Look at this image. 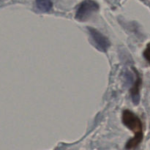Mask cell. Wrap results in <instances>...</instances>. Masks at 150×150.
<instances>
[{
  "instance_id": "cell-1",
  "label": "cell",
  "mask_w": 150,
  "mask_h": 150,
  "mask_svg": "<svg viewBox=\"0 0 150 150\" xmlns=\"http://www.w3.org/2000/svg\"><path fill=\"white\" fill-rule=\"evenodd\" d=\"M122 119L125 125L134 133V136L126 144V149H136L142 143L144 138L143 124L142 120L130 110H125L123 111Z\"/></svg>"
},
{
  "instance_id": "cell-2",
  "label": "cell",
  "mask_w": 150,
  "mask_h": 150,
  "mask_svg": "<svg viewBox=\"0 0 150 150\" xmlns=\"http://www.w3.org/2000/svg\"><path fill=\"white\" fill-rule=\"evenodd\" d=\"M99 9L98 3L93 0H85L78 7L76 18L80 21H85L89 19Z\"/></svg>"
},
{
  "instance_id": "cell-3",
  "label": "cell",
  "mask_w": 150,
  "mask_h": 150,
  "mask_svg": "<svg viewBox=\"0 0 150 150\" xmlns=\"http://www.w3.org/2000/svg\"><path fill=\"white\" fill-rule=\"evenodd\" d=\"M88 29L96 48L100 51H106L110 46V42L108 38L96 29L92 28H89Z\"/></svg>"
},
{
  "instance_id": "cell-4",
  "label": "cell",
  "mask_w": 150,
  "mask_h": 150,
  "mask_svg": "<svg viewBox=\"0 0 150 150\" xmlns=\"http://www.w3.org/2000/svg\"><path fill=\"white\" fill-rule=\"evenodd\" d=\"M36 7L39 11L46 13L52 8V1L51 0H36Z\"/></svg>"
},
{
  "instance_id": "cell-5",
  "label": "cell",
  "mask_w": 150,
  "mask_h": 150,
  "mask_svg": "<svg viewBox=\"0 0 150 150\" xmlns=\"http://www.w3.org/2000/svg\"><path fill=\"white\" fill-rule=\"evenodd\" d=\"M136 76H137V79H136V81L135 83L134 86H133L131 89V94L133 97H136L139 95V89H140L141 84H142V79H141L140 76H139V73L136 72Z\"/></svg>"
},
{
  "instance_id": "cell-6",
  "label": "cell",
  "mask_w": 150,
  "mask_h": 150,
  "mask_svg": "<svg viewBox=\"0 0 150 150\" xmlns=\"http://www.w3.org/2000/svg\"><path fill=\"white\" fill-rule=\"evenodd\" d=\"M144 57L146 59V61L150 64V42L147 44L144 51Z\"/></svg>"
}]
</instances>
